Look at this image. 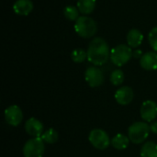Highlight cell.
Here are the masks:
<instances>
[{
  "mask_svg": "<svg viewBox=\"0 0 157 157\" xmlns=\"http://www.w3.org/2000/svg\"><path fill=\"white\" fill-rule=\"evenodd\" d=\"M110 52L108 42L103 38L97 37L88 45L87 60L95 66H101L110 58Z\"/></svg>",
  "mask_w": 157,
  "mask_h": 157,
  "instance_id": "cell-1",
  "label": "cell"
},
{
  "mask_svg": "<svg viewBox=\"0 0 157 157\" xmlns=\"http://www.w3.org/2000/svg\"><path fill=\"white\" fill-rule=\"evenodd\" d=\"M75 32L84 39H89L96 35L98 31L97 22L87 16H81L75 23Z\"/></svg>",
  "mask_w": 157,
  "mask_h": 157,
  "instance_id": "cell-2",
  "label": "cell"
},
{
  "mask_svg": "<svg viewBox=\"0 0 157 157\" xmlns=\"http://www.w3.org/2000/svg\"><path fill=\"white\" fill-rule=\"evenodd\" d=\"M132 57V51L129 45L119 44L110 52V61L116 66H123Z\"/></svg>",
  "mask_w": 157,
  "mask_h": 157,
  "instance_id": "cell-3",
  "label": "cell"
},
{
  "mask_svg": "<svg viewBox=\"0 0 157 157\" xmlns=\"http://www.w3.org/2000/svg\"><path fill=\"white\" fill-rule=\"evenodd\" d=\"M150 126L144 121H138L130 126L128 130V135L131 140L135 144L144 143L149 136Z\"/></svg>",
  "mask_w": 157,
  "mask_h": 157,
  "instance_id": "cell-4",
  "label": "cell"
},
{
  "mask_svg": "<svg viewBox=\"0 0 157 157\" xmlns=\"http://www.w3.org/2000/svg\"><path fill=\"white\" fill-rule=\"evenodd\" d=\"M44 150V141L40 137H35L24 144L23 155L24 157H42Z\"/></svg>",
  "mask_w": 157,
  "mask_h": 157,
  "instance_id": "cell-5",
  "label": "cell"
},
{
  "mask_svg": "<svg viewBox=\"0 0 157 157\" xmlns=\"http://www.w3.org/2000/svg\"><path fill=\"white\" fill-rule=\"evenodd\" d=\"M88 140L90 144L98 150H105L110 144L108 133L101 129H94L90 132Z\"/></svg>",
  "mask_w": 157,
  "mask_h": 157,
  "instance_id": "cell-6",
  "label": "cell"
},
{
  "mask_svg": "<svg viewBox=\"0 0 157 157\" xmlns=\"http://www.w3.org/2000/svg\"><path fill=\"white\" fill-rule=\"evenodd\" d=\"M85 78L86 83L91 87L100 86L104 82V75L103 72L98 68L97 66L88 67L85 73Z\"/></svg>",
  "mask_w": 157,
  "mask_h": 157,
  "instance_id": "cell-7",
  "label": "cell"
},
{
  "mask_svg": "<svg viewBox=\"0 0 157 157\" xmlns=\"http://www.w3.org/2000/svg\"><path fill=\"white\" fill-rule=\"evenodd\" d=\"M5 120L7 122V124L11 126H18L22 120H23V114L22 110L20 109L19 107L16 105H12L8 107L5 110Z\"/></svg>",
  "mask_w": 157,
  "mask_h": 157,
  "instance_id": "cell-8",
  "label": "cell"
},
{
  "mask_svg": "<svg viewBox=\"0 0 157 157\" xmlns=\"http://www.w3.org/2000/svg\"><path fill=\"white\" fill-rule=\"evenodd\" d=\"M141 117L147 122L153 121L157 117V104L153 100H146L142 104L140 109Z\"/></svg>",
  "mask_w": 157,
  "mask_h": 157,
  "instance_id": "cell-9",
  "label": "cell"
},
{
  "mask_svg": "<svg viewBox=\"0 0 157 157\" xmlns=\"http://www.w3.org/2000/svg\"><path fill=\"white\" fill-rule=\"evenodd\" d=\"M25 130L28 134L35 137H41L43 134V124L35 118L29 119L25 123Z\"/></svg>",
  "mask_w": 157,
  "mask_h": 157,
  "instance_id": "cell-10",
  "label": "cell"
},
{
  "mask_svg": "<svg viewBox=\"0 0 157 157\" xmlns=\"http://www.w3.org/2000/svg\"><path fill=\"white\" fill-rule=\"evenodd\" d=\"M133 90L130 86H122L119 88L115 93L116 101L122 106L129 105L133 99Z\"/></svg>",
  "mask_w": 157,
  "mask_h": 157,
  "instance_id": "cell-11",
  "label": "cell"
},
{
  "mask_svg": "<svg viewBox=\"0 0 157 157\" xmlns=\"http://www.w3.org/2000/svg\"><path fill=\"white\" fill-rule=\"evenodd\" d=\"M140 65L147 71L157 70V52H148L144 53L140 59Z\"/></svg>",
  "mask_w": 157,
  "mask_h": 157,
  "instance_id": "cell-12",
  "label": "cell"
},
{
  "mask_svg": "<svg viewBox=\"0 0 157 157\" xmlns=\"http://www.w3.org/2000/svg\"><path fill=\"white\" fill-rule=\"evenodd\" d=\"M14 12L18 16H28L33 10L31 0H17L13 5Z\"/></svg>",
  "mask_w": 157,
  "mask_h": 157,
  "instance_id": "cell-13",
  "label": "cell"
},
{
  "mask_svg": "<svg viewBox=\"0 0 157 157\" xmlns=\"http://www.w3.org/2000/svg\"><path fill=\"white\" fill-rule=\"evenodd\" d=\"M127 43L131 48L139 47L144 40V34L137 29H132L126 37Z\"/></svg>",
  "mask_w": 157,
  "mask_h": 157,
  "instance_id": "cell-14",
  "label": "cell"
},
{
  "mask_svg": "<svg viewBox=\"0 0 157 157\" xmlns=\"http://www.w3.org/2000/svg\"><path fill=\"white\" fill-rule=\"evenodd\" d=\"M130 142H131V140L129 137H127L126 135H124L122 133H118L117 135H115L112 138L111 144L117 150H124L129 146Z\"/></svg>",
  "mask_w": 157,
  "mask_h": 157,
  "instance_id": "cell-15",
  "label": "cell"
},
{
  "mask_svg": "<svg viewBox=\"0 0 157 157\" xmlns=\"http://www.w3.org/2000/svg\"><path fill=\"white\" fill-rule=\"evenodd\" d=\"M96 7V0H78L77 8L84 16L91 14Z\"/></svg>",
  "mask_w": 157,
  "mask_h": 157,
  "instance_id": "cell-16",
  "label": "cell"
},
{
  "mask_svg": "<svg viewBox=\"0 0 157 157\" xmlns=\"http://www.w3.org/2000/svg\"><path fill=\"white\" fill-rule=\"evenodd\" d=\"M141 157H157V144L145 143L141 149Z\"/></svg>",
  "mask_w": 157,
  "mask_h": 157,
  "instance_id": "cell-17",
  "label": "cell"
},
{
  "mask_svg": "<svg viewBox=\"0 0 157 157\" xmlns=\"http://www.w3.org/2000/svg\"><path fill=\"white\" fill-rule=\"evenodd\" d=\"M79 9L75 6H67L63 9L64 17L70 21H76L79 18Z\"/></svg>",
  "mask_w": 157,
  "mask_h": 157,
  "instance_id": "cell-18",
  "label": "cell"
},
{
  "mask_svg": "<svg viewBox=\"0 0 157 157\" xmlns=\"http://www.w3.org/2000/svg\"><path fill=\"white\" fill-rule=\"evenodd\" d=\"M58 132L54 130V129H49L46 132H43V134L41 135V139L48 144H55L58 141Z\"/></svg>",
  "mask_w": 157,
  "mask_h": 157,
  "instance_id": "cell-19",
  "label": "cell"
},
{
  "mask_svg": "<svg viewBox=\"0 0 157 157\" xmlns=\"http://www.w3.org/2000/svg\"><path fill=\"white\" fill-rule=\"evenodd\" d=\"M71 58L75 63H80L87 59V52L83 49H75L72 52Z\"/></svg>",
  "mask_w": 157,
  "mask_h": 157,
  "instance_id": "cell-20",
  "label": "cell"
},
{
  "mask_svg": "<svg viewBox=\"0 0 157 157\" xmlns=\"http://www.w3.org/2000/svg\"><path fill=\"white\" fill-rule=\"evenodd\" d=\"M124 81V73L120 70H114L111 75H110V82L114 85V86H120L123 83Z\"/></svg>",
  "mask_w": 157,
  "mask_h": 157,
  "instance_id": "cell-21",
  "label": "cell"
},
{
  "mask_svg": "<svg viewBox=\"0 0 157 157\" xmlns=\"http://www.w3.org/2000/svg\"><path fill=\"white\" fill-rule=\"evenodd\" d=\"M148 40L152 49L157 52V27L153 28L148 35Z\"/></svg>",
  "mask_w": 157,
  "mask_h": 157,
  "instance_id": "cell-22",
  "label": "cell"
},
{
  "mask_svg": "<svg viewBox=\"0 0 157 157\" xmlns=\"http://www.w3.org/2000/svg\"><path fill=\"white\" fill-rule=\"evenodd\" d=\"M150 130L153 133L157 134V121L155 122H152V124L150 125Z\"/></svg>",
  "mask_w": 157,
  "mask_h": 157,
  "instance_id": "cell-23",
  "label": "cell"
},
{
  "mask_svg": "<svg viewBox=\"0 0 157 157\" xmlns=\"http://www.w3.org/2000/svg\"><path fill=\"white\" fill-rule=\"evenodd\" d=\"M144 54H142V51L141 50H135L133 52H132V56L134 57V58H142V56H143Z\"/></svg>",
  "mask_w": 157,
  "mask_h": 157,
  "instance_id": "cell-24",
  "label": "cell"
}]
</instances>
